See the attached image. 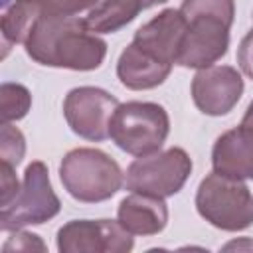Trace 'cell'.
Segmentation results:
<instances>
[{
  "mask_svg": "<svg viewBox=\"0 0 253 253\" xmlns=\"http://www.w3.org/2000/svg\"><path fill=\"white\" fill-rule=\"evenodd\" d=\"M28 57L45 67L93 71L103 65L107 42L93 34L79 16H59L45 8L24 40Z\"/></svg>",
  "mask_w": 253,
  "mask_h": 253,
  "instance_id": "obj_1",
  "label": "cell"
},
{
  "mask_svg": "<svg viewBox=\"0 0 253 253\" xmlns=\"http://www.w3.org/2000/svg\"><path fill=\"white\" fill-rule=\"evenodd\" d=\"M186 36L178 65L204 69L219 61L229 47V28L235 18L233 0H182Z\"/></svg>",
  "mask_w": 253,
  "mask_h": 253,
  "instance_id": "obj_2",
  "label": "cell"
},
{
  "mask_svg": "<svg viewBox=\"0 0 253 253\" xmlns=\"http://www.w3.org/2000/svg\"><path fill=\"white\" fill-rule=\"evenodd\" d=\"M59 180L67 194L83 204L113 198L125 184V174L115 158L99 148H73L59 164Z\"/></svg>",
  "mask_w": 253,
  "mask_h": 253,
  "instance_id": "obj_3",
  "label": "cell"
},
{
  "mask_svg": "<svg viewBox=\"0 0 253 253\" xmlns=\"http://www.w3.org/2000/svg\"><path fill=\"white\" fill-rule=\"evenodd\" d=\"M170 132V119L162 105L150 101L121 103L111 117L109 138L132 156H148L162 148Z\"/></svg>",
  "mask_w": 253,
  "mask_h": 253,
  "instance_id": "obj_4",
  "label": "cell"
},
{
  "mask_svg": "<svg viewBox=\"0 0 253 253\" xmlns=\"http://www.w3.org/2000/svg\"><path fill=\"white\" fill-rule=\"evenodd\" d=\"M198 213L221 231H243L253 225V194L243 180L217 172L208 174L196 192Z\"/></svg>",
  "mask_w": 253,
  "mask_h": 253,
  "instance_id": "obj_5",
  "label": "cell"
},
{
  "mask_svg": "<svg viewBox=\"0 0 253 253\" xmlns=\"http://www.w3.org/2000/svg\"><path fill=\"white\" fill-rule=\"evenodd\" d=\"M59 210L61 202L51 188L47 166L42 160H34L28 164L14 200L0 208V229L16 231L28 225H42L55 217Z\"/></svg>",
  "mask_w": 253,
  "mask_h": 253,
  "instance_id": "obj_6",
  "label": "cell"
},
{
  "mask_svg": "<svg viewBox=\"0 0 253 253\" xmlns=\"http://www.w3.org/2000/svg\"><path fill=\"white\" fill-rule=\"evenodd\" d=\"M192 168V158L184 148L172 146L162 152L158 150L130 162L125 174V188L136 194L170 198L184 188Z\"/></svg>",
  "mask_w": 253,
  "mask_h": 253,
  "instance_id": "obj_7",
  "label": "cell"
},
{
  "mask_svg": "<svg viewBox=\"0 0 253 253\" xmlns=\"http://www.w3.org/2000/svg\"><path fill=\"white\" fill-rule=\"evenodd\" d=\"M121 103L117 97L99 87H75L65 95L63 117L69 128L91 142L109 138L111 117Z\"/></svg>",
  "mask_w": 253,
  "mask_h": 253,
  "instance_id": "obj_8",
  "label": "cell"
},
{
  "mask_svg": "<svg viewBox=\"0 0 253 253\" xmlns=\"http://www.w3.org/2000/svg\"><path fill=\"white\" fill-rule=\"evenodd\" d=\"M61 253H128L134 237L119 219H71L57 231Z\"/></svg>",
  "mask_w": 253,
  "mask_h": 253,
  "instance_id": "obj_9",
  "label": "cell"
},
{
  "mask_svg": "<svg viewBox=\"0 0 253 253\" xmlns=\"http://www.w3.org/2000/svg\"><path fill=\"white\" fill-rule=\"evenodd\" d=\"M184 36L186 18L182 16L180 8H166L136 30L130 45L152 61L172 69L178 63Z\"/></svg>",
  "mask_w": 253,
  "mask_h": 253,
  "instance_id": "obj_10",
  "label": "cell"
},
{
  "mask_svg": "<svg viewBox=\"0 0 253 253\" xmlns=\"http://www.w3.org/2000/svg\"><path fill=\"white\" fill-rule=\"evenodd\" d=\"M243 89V77L231 65H210L198 69L192 79L194 105L210 117L227 115L239 103Z\"/></svg>",
  "mask_w": 253,
  "mask_h": 253,
  "instance_id": "obj_11",
  "label": "cell"
},
{
  "mask_svg": "<svg viewBox=\"0 0 253 253\" xmlns=\"http://www.w3.org/2000/svg\"><path fill=\"white\" fill-rule=\"evenodd\" d=\"M211 166L217 174L253 180V128L239 125L217 136L211 148Z\"/></svg>",
  "mask_w": 253,
  "mask_h": 253,
  "instance_id": "obj_12",
  "label": "cell"
},
{
  "mask_svg": "<svg viewBox=\"0 0 253 253\" xmlns=\"http://www.w3.org/2000/svg\"><path fill=\"white\" fill-rule=\"evenodd\" d=\"M117 219L132 235H156L168 223V208L164 198L132 192L121 200Z\"/></svg>",
  "mask_w": 253,
  "mask_h": 253,
  "instance_id": "obj_13",
  "label": "cell"
},
{
  "mask_svg": "<svg viewBox=\"0 0 253 253\" xmlns=\"http://www.w3.org/2000/svg\"><path fill=\"white\" fill-rule=\"evenodd\" d=\"M170 67L160 65L152 61L150 57L142 55L138 49H134L130 43L121 51L119 61H117V77L119 81L132 91H146L162 85L168 75Z\"/></svg>",
  "mask_w": 253,
  "mask_h": 253,
  "instance_id": "obj_14",
  "label": "cell"
},
{
  "mask_svg": "<svg viewBox=\"0 0 253 253\" xmlns=\"http://www.w3.org/2000/svg\"><path fill=\"white\" fill-rule=\"evenodd\" d=\"M164 2L166 0H101L89 10L85 24L93 34H115L130 24L142 10Z\"/></svg>",
  "mask_w": 253,
  "mask_h": 253,
  "instance_id": "obj_15",
  "label": "cell"
},
{
  "mask_svg": "<svg viewBox=\"0 0 253 253\" xmlns=\"http://www.w3.org/2000/svg\"><path fill=\"white\" fill-rule=\"evenodd\" d=\"M43 10V0H14L2 14L0 30L4 49L16 43H24L28 32Z\"/></svg>",
  "mask_w": 253,
  "mask_h": 253,
  "instance_id": "obj_16",
  "label": "cell"
},
{
  "mask_svg": "<svg viewBox=\"0 0 253 253\" xmlns=\"http://www.w3.org/2000/svg\"><path fill=\"white\" fill-rule=\"evenodd\" d=\"M30 107H32V95L28 87L20 83L0 85V123L2 125L24 119Z\"/></svg>",
  "mask_w": 253,
  "mask_h": 253,
  "instance_id": "obj_17",
  "label": "cell"
},
{
  "mask_svg": "<svg viewBox=\"0 0 253 253\" xmlns=\"http://www.w3.org/2000/svg\"><path fill=\"white\" fill-rule=\"evenodd\" d=\"M26 152V140L20 128L12 126L10 123L2 125L0 130V158L12 166H18Z\"/></svg>",
  "mask_w": 253,
  "mask_h": 253,
  "instance_id": "obj_18",
  "label": "cell"
},
{
  "mask_svg": "<svg viewBox=\"0 0 253 253\" xmlns=\"http://www.w3.org/2000/svg\"><path fill=\"white\" fill-rule=\"evenodd\" d=\"M45 8L53 14L59 16H77L85 10L95 8L99 2L97 0H43Z\"/></svg>",
  "mask_w": 253,
  "mask_h": 253,
  "instance_id": "obj_19",
  "label": "cell"
},
{
  "mask_svg": "<svg viewBox=\"0 0 253 253\" xmlns=\"http://www.w3.org/2000/svg\"><path fill=\"white\" fill-rule=\"evenodd\" d=\"M2 249L4 251H10V249H18V251H34V249H40V251H45V245H43V241L38 235L16 229L14 235L4 243Z\"/></svg>",
  "mask_w": 253,
  "mask_h": 253,
  "instance_id": "obj_20",
  "label": "cell"
},
{
  "mask_svg": "<svg viewBox=\"0 0 253 253\" xmlns=\"http://www.w3.org/2000/svg\"><path fill=\"white\" fill-rule=\"evenodd\" d=\"M14 168L16 166H12L8 162H2L0 164V184H2V202H0V206L10 204L14 200V196L18 194L20 186H22L18 182L16 174H14Z\"/></svg>",
  "mask_w": 253,
  "mask_h": 253,
  "instance_id": "obj_21",
  "label": "cell"
},
{
  "mask_svg": "<svg viewBox=\"0 0 253 253\" xmlns=\"http://www.w3.org/2000/svg\"><path fill=\"white\" fill-rule=\"evenodd\" d=\"M237 63L241 67V71L253 79V30H249V34L241 40L239 47H237Z\"/></svg>",
  "mask_w": 253,
  "mask_h": 253,
  "instance_id": "obj_22",
  "label": "cell"
},
{
  "mask_svg": "<svg viewBox=\"0 0 253 253\" xmlns=\"http://www.w3.org/2000/svg\"><path fill=\"white\" fill-rule=\"evenodd\" d=\"M241 125H247V126L253 128V101L249 103V107H247V111H245V115L241 119Z\"/></svg>",
  "mask_w": 253,
  "mask_h": 253,
  "instance_id": "obj_23",
  "label": "cell"
}]
</instances>
